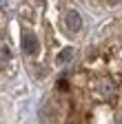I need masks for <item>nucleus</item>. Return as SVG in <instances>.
<instances>
[{"mask_svg":"<svg viewBox=\"0 0 122 124\" xmlns=\"http://www.w3.org/2000/svg\"><path fill=\"white\" fill-rule=\"evenodd\" d=\"M93 93H96V98H111L115 93V84L111 80H106V78H102V80H98L93 84Z\"/></svg>","mask_w":122,"mask_h":124,"instance_id":"obj_1","label":"nucleus"},{"mask_svg":"<svg viewBox=\"0 0 122 124\" xmlns=\"http://www.w3.org/2000/svg\"><path fill=\"white\" fill-rule=\"evenodd\" d=\"M65 22H67V29L71 31V33H75V31L82 29V18H80L78 11H69V13L65 16Z\"/></svg>","mask_w":122,"mask_h":124,"instance_id":"obj_2","label":"nucleus"},{"mask_svg":"<svg viewBox=\"0 0 122 124\" xmlns=\"http://www.w3.org/2000/svg\"><path fill=\"white\" fill-rule=\"evenodd\" d=\"M22 46H24V51H27V53H36V51H38V46H40L36 33H27L24 40H22Z\"/></svg>","mask_w":122,"mask_h":124,"instance_id":"obj_3","label":"nucleus"},{"mask_svg":"<svg viewBox=\"0 0 122 124\" xmlns=\"http://www.w3.org/2000/svg\"><path fill=\"white\" fill-rule=\"evenodd\" d=\"M69 60H71V49L60 51V53H58V58H56V62H58V64H67Z\"/></svg>","mask_w":122,"mask_h":124,"instance_id":"obj_4","label":"nucleus"},{"mask_svg":"<svg viewBox=\"0 0 122 124\" xmlns=\"http://www.w3.org/2000/svg\"><path fill=\"white\" fill-rule=\"evenodd\" d=\"M58 89H60V91H67V89H69V82H67V80H60V82H58Z\"/></svg>","mask_w":122,"mask_h":124,"instance_id":"obj_5","label":"nucleus"},{"mask_svg":"<svg viewBox=\"0 0 122 124\" xmlns=\"http://www.w3.org/2000/svg\"><path fill=\"white\" fill-rule=\"evenodd\" d=\"M5 2H7V0H0V5H5Z\"/></svg>","mask_w":122,"mask_h":124,"instance_id":"obj_6","label":"nucleus"},{"mask_svg":"<svg viewBox=\"0 0 122 124\" xmlns=\"http://www.w3.org/2000/svg\"><path fill=\"white\" fill-rule=\"evenodd\" d=\"M118 122H122V117H120V120H118Z\"/></svg>","mask_w":122,"mask_h":124,"instance_id":"obj_7","label":"nucleus"}]
</instances>
